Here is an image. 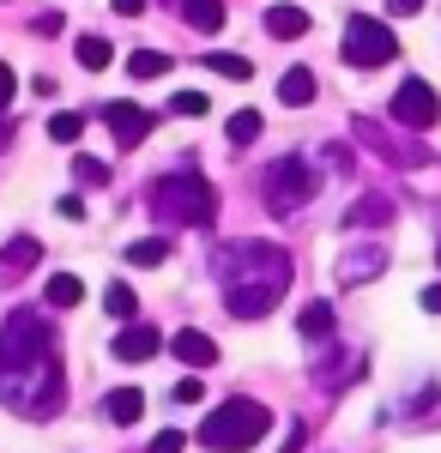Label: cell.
Masks as SVG:
<instances>
[{
	"instance_id": "cell-30",
	"label": "cell",
	"mask_w": 441,
	"mask_h": 453,
	"mask_svg": "<svg viewBox=\"0 0 441 453\" xmlns=\"http://www.w3.org/2000/svg\"><path fill=\"white\" fill-rule=\"evenodd\" d=\"M200 393H205L200 375H188V381H175V387H170V399H175V405H200Z\"/></svg>"
},
{
	"instance_id": "cell-37",
	"label": "cell",
	"mask_w": 441,
	"mask_h": 453,
	"mask_svg": "<svg viewBox=\"0 0 441 453\" xmlns=\"http://www.w3.org/2000/svg\"><path fill=\"white\" fill-rule=\"evenodd\" d=\"M12 91H19V85H12V67H0V109L12 104Z\"/></svg>"
},
{
	"instance_id": "cell-11",
	"label": "cell",
	"mask_w": 441,
	"mask_h": 453,
	"mask_svg": "<svg viewBox=\"0 0 441 453\" xmlns=\"http://www.w3.org/2000/svg\"><path fill=\"white\" fill-rule=\"evenodd\" d=\"M36 266H43V242L36 236H12V242L0 248V284H19Z\"/></svg>"
},
{
	"instance_id": "cell-35",
	"label": "cell",
	"mask_w": 441,
	"mask_h": 453,
	"mask_svg": "<svg viewBox=\"0 0 441 453\" xmlns=\"http://www.w3.org/2000/svg\"><path fill=\"white\" fill-rule=\"evenodd\" d=\"M303 441H308V429H303V423H297V429L284 435V448H278V453H303Z\"/></svg>"
},
{
	"instance_id": "cell-29",
	"label": "cell",
	"mask_w": 441,
	"mask_h": 453,
	"mask_svg": "<svg viewBox=\"0 0 441 453\" xmlns=\"http://www.w3.org/2000/svg\"><path fill=\"white\" fill-rule=\"evenodd\" d=\"M103 309L115 314V320H134L139 303H134V290H128V284H109V290H103Z\"/></svg>"
},
{
	"instance_id": "cell-16",
	"label": "cell",
	"mask_w": 441,
	"mask_h": 453,
	"mask_svg": "<svg viewBox=\"0 0 441 453\" xmlns=\"http://www.w3.org/2000/svg\"><path fill=\"white\" fill-rule=\"evenodd\" d=\"M314 91H321V85H314V73H308V67H290L284 79H278V104H284V109H308V104H314Z\"/></svg>"
},
{
	"instance_id": "cell-3",
	"label": "cell",
	"mask_w": 441,
	"mask_h": 453,
	"mask_svg": "<svg viewBox=\"0 0 441 453\" xmlns=\"http://www.w3.org/2000/svg\"><path fill=\"white\" fill-rule=\"evenodd\" d=\"M151 218L158 224H170V230H205V224H218V188L205 181V175H158V188H151Z\"/></svg>"
},
{
	"instance_id": "cell-15",
	"label": "cell",
	"mask_w": 441,
	"mask_h": 453,
	"mask_svg": "<svg viewBox=\"0 0 441 453\" xmlns=\"http://www.w3.org/2000/svg\"><path fill=\"white\" fill-rule=\"evenodd\" d=\"M357 140H363V145H375V151H387L393 164H423V151H417V145H399L393 134H381L375 121H357Z\"/></svg>"
},
{
	"instance_id": "cell-17",
	"label": "cell",
	"mask_w": 441,
	"mask_h": 453,
	"mask_svg": "<svg viewBox=\"0 0 441 453\" xmlns=\"http://www.w3.org/2000/svg\"><path fill=\"white\" fill-rule=\"evenodd\" d=\"M267 36H278V42L308 36V12L303 6H267Z\"/></svg>"
},
{
	"instance_id": "cell-24",
	"label": "cell",
	"mask_w": 441,
	"mask_h": 453,
	"mask_svg": "<svg viewBox=\"0 0 441 453\" xmlns=\"http://www.w3.org/2000/svg\"><path fill=\"white\" fill-rule=\"evenodd\" d=\"M333 320H339V314H333V303H308L297 326H303V339H327V333H333Z\"/></svg>"
},
{
	"instance_id": "cell-12",
	"label": "cell",
	"mask_w": 441,
	"mask_h": 453,
	"mask_svg": "<svg viewBox=\"0 0 441 453\" xmlns=\"http://www.w3.org/2000/svg\"><path fill=\"white\" fill-rule=\"evenodd\" d=\"M170 350H175V363H182V369H212V363H218V345L205 339L200 326H182V333L170 339Z\"/></svg>"
},
{
	"instance_id": "cell-22",
	"label": "cell",
	"mask_w": 441,
	"mask_h": 453,
	"mask_svg": "<svg viewBox=\"0 0 441 453\" xmlns=\"http://www.w3.org/2000/svg\"><path fill=\"white\" fill-rule=\"evenodd\" d=\"M200 67L224 73V79H236V85L248 79V73H254V67H248V55H230V49H212V55H200Z\"/></svg>"
},
{
	"instance_id": "cell-7",
	"label": "cell",
	"mask_w": 441,
	"mask_h": 453,
	"mask_svg": "<svg viewBox=\"0 0 441 453\" xmlns=\"http://www.w3.org/2000/svg\"><path fill=\"white\" fill-rule=\"evenodd\" d=\"M55 350V333H49V320L31 309L6 314V326H0V369L6 363H31V357H49Z\"/></svg>"
},
{
	"instance_id": "cell-25",
	"label": "cell",
	"mask_w": 441,
	"mask_h": 453,
	"mask_svg": "<svg viewBox=\"0 0 441 453\" xmlns=\"http://www.w3.org/2000/svg\"><path fill=\"white\" fill-rule=\"evenodd\" d=\"M79 134H85V115H79V109H61V115H49V140H55V145H73Z\"/></svg>"
},
{
	"instance_id": "cell-18",
	"label": "cell",
	"mask_w": 441,
	"mask_h": 453,
	"mask_svg": "<svg viewBox=\"0 0 441 453\" xmlns=\"http://www.w3.org/2000/svg\"><path fill=\"white\" fill-rule=\"evenodd\" d=\"M103 418L109 423H139L145 418V393H139V387H115V393L103 399Z\"/></svg>"
},
{
	"instance_id": "cell-21",
	"label": "cell",
	"mask_w": 441,
	"mask_h": 453,
	"mask_svg": "<svg viewBox=\"0 0 441 453\" xmlns=\"http://www.w3.org/2000/svg\"><path fill=\"white\" fill-rule=\"evenodd\" d=\"M73 55H79V67H85V73H103L115 49H109V36H79V42H73Z\"/></svg>"
},
{
	"instance_id": "cell-10",
	"label": "cell",
	"mask_w": 441,
	"mask_h": 453,
	"mask_svg": "<svg viewBox=\"0 0 441 453\" xmlns=\"http://www.w3.org/2000/svg\"><path fill=\"white\" fill-rule=\"evenodd\" d=\"M115 363H145V357H158V350H164V333H158V326H145V320H134V326H121V333H115Z\"/></svg>"
},
{
	"instance_id": "cell-20",
	"label": "cell",
	"mask_w": 441,
	"mask_h": 453,
	"mask_svg": "<svg viewBox=\"0 0 441 453\" xmlns=\"http://www.w3.org/2000/svg\"><path fill=\"white\" fill-rule=\"evenodd\" d=\"M182 19L194 31H224V0H182Z\"/></svg>"
},
{
	"instance_id": "cell-5",
	"label": "cell",
	"mask_w": 441,
	"mask_h": 453,
	"mask_svg": "<svg viewBox=\"0 0 441 453\" xmlns=\"http://www.w3.org/2000/svg\"><path fill=\"white\" fill-rule=\"evenodd\" d=\"M314 194H321V175H314L308 157H278V164L267 170V211H272V218L308 206Z\"/></svg>"
},
{
	"instance_id": "cell-26",
	"label": "cell",
	"mask_w": 441,
	"mask_h": 453,
	"mask_svg": "<svg viewBox=\"0 0 441 453\" xmlns=\"http://www.w3.org/2000/svg\"><path fill=\"white\" fill-rule=\"evenodd\" d=\"M164 260H170V242L164 236H145V242L128 248V266H164Z\"/></svg>"
},
{
	"instance_id": "cell-4",
	"label": "cell",
	"mask_w": 441,
	"mask_h": 453,
	"mask_svg": "<svg viewBox=\"0 0 441 453\" xmlns=\"http://www.w3.org/2000/svg\"><path fill=\"white\" fill-rule=\"evenodd\" d=\"M267 429H272V411L260 405V399L236 393V399H224V405L200 423V435H194V441L212 448V453H242V448H254Z\"/></svg>"
},
{
	"instance_id": "cell-31",
	"label": "cell",
	"mask_w": 441,
	"mask_h": 453,
	"mask_svg": "<svg viewBox=\"0 0 441 453\" xmlns=\"http://www.w3.org/2000/svg\"><path fill=\"white\" fill-rule=\"evenodd\" d=\"M170 109H175V115H205V97H200V91H175Z\"/></svg>"
},
{
	"instance_id": "cell-2",
	"label": "cell",
	"mask_w": 441,
	"mask_h": 453,
	"mask_svg": "<svg viewBox=\"0 0 441 453\" xmlns=\"http://www.w3.org/2000/svg\"><path fill=\"white\" fill-rule=\"evenodd\" d=\"M0 399L25 418H55L61 399H67V381H61V357H31V363H6L0 369Z\"/></svg>"
},
{
	"instance_id": "cell-8",
	"label": "cell",
	"mask_w": 441,
	"mask_h": 453,
	"mask_svg": "<svg viewBox=\"0 0 441 453\" xmlns=\"http://www.w3.org/2000/svg\"><path fill=\"white\" fill-rule=\"evenodd\" d=\"M387 115L399 121V127H411V134H423V127H436L441 121V97L429 79H406L399 91H393V104H387Z\"/></svg>"
},
{
	"instance_id": "cell-1",
	"label": "cell",
	"mask_w": 441,
	"mask_h": 453,
	"mask_svg": "<svg viewBox=\"0 0 441 453\" xmlns=\"http://www.w3.org/2000/svg\"><path fill=\"white\" fill-rule=\"evenodd\" d=\"M212 273L224 284V309L236 314V320H267L284 303L290 279H297L290 254L278 242H224L212 254Z\"/></svg>"
},
{
	"instance_id": "cell-36",
	"label": "cell",
	"mask_w": 441,
	"mask_h": 453,
	"mask_svg": "<svg viewBox=\"0 0 441 453\" xmlns=\"http://www.w3.org/2000/svg\"><path fill=\"white\" fill-rule=\"evenodd\" d=\"M417 303H423L429 314H441V284H423V296H417Z\"/></svg>"
},
{
	"instance_id": "cell-33",
	"label": "cell",
	"mask_w": 441,
	"mask_h": 453,
	"mask_svg": "<svg viewBox=\"0 0 441 453\" xmlns=\"http://www.w3.org/2000/svg\"><path fill=\"white\" fill-rule=\"evenodd\" d=\"M411 12H423V0H387V19H411Z\"/></svg>"
},
{
	"instance_id": "cell-13",
	"label": "cell",
	"mask_w": 441,
	"mask_h": 453,
	"mask_svg": "<svg viewBox=\"0 0 441 453\" xmlns=\"http://www.w3.org/2000/svg\"><path fill=\"white\" fill-rule=\"evenodd\" d=\"M375 273H387V248H381V242H375V248H351V254L339 260V279L344 284H369Z\"/></svg>"
},
{
	"instance_id": "cell-28",
	"label": "cell",
	"mask_w": 441,
	"mask_h": 453,
	"mask_svg": "<svg viewBox=\"0 0 441 453\" xmlns=\"http://www.w3.org/2000/svg\"><path fill=\"white\" fill-rule=\"evenodd\" d=\"M73 181L79 188H109V164L103 157H73Z\"/></svg>"
},
{
	"instance_id": "cell-9",
	"label": "cell",
	"mask_w": 441,
	"mask_h": 453,
	"mask_svg": "<svg viewBox=\"0 0 441 453\" xmlns=\"http://www.w3.org/2000/svg\"><path fill=\"white\" fill-rule=\"evenodd\" d=\"M97 115L109 121V134H115V145H121V151L145 145V140H151V127H158V115H151V109H139V104H103Z\"/></svg>"
},
{
	"instance_id": "cell-6",
	"label": "cell",
	"mask_w": 441,
	"mask_h": 453,
	"mask_svg": "<svg viewBox=\"0 0 441 453\" xmlns=\"http://www.w3.org/2000/svg\"><path fill=\"white\" fill-rule=\"evenodd\" d=\"M339 55H344V67H387V61L399 55V36L387 31L381 19H369V12H357V19L344 25Z\"/></svg>"
},
{
	"instance_id": "cell-27",
	"label": "cell",
	"mask_w": 441,
	"mask_h": 453,
	"mask_svg": "<svg viewBox=\"0 0 441 453\" xmlns=\"http://www.w3.org/2000/svg\"><path fill=\"white\" fill-rule=\"evenodd\" d=\"M128 73H134V79H158V73H170V55H158V49H134V55H128Z\"/></svg>"
},
{
	"instance_id": "cell-34",
	"label": "cell",
	"mask_w": 441,
	"mask_h": 453,
	"mask_svg": "<svg viewBox=\"0 0 441 453\" xmlns=\"http://www.w3.org/2000/svg\"><path fill=\"white\" fill-rule=\"evenodd\" d=\"M36 36H61V12H36Z\"/></svg>"
},
{
	"instance_id": "cell-32",
	"label": "cell",
	"mask_w": 441,
	"mask_h": 453,
	"mask_svg": "<svg viewBox=\"0 0 441 453\" xmlns=\"http://www.w3.org/2000/svg\"><path fill=\"white\" fill-rule=\"evenodd\" d=\"M188 441H182V429H164V435H151V453H182Z\"/></svg>"
},
{
	"instance_id": "cell-19",
	"label": "cell",
	"mask_w": 441,
	"mask_h": 453,
	"mask_svg": "<svg viewBox=\"0 0 441 453\" xmlns=\"http://www.w3.org/2000/svg\"><path fill=\"white\" fill-rule=\"evenodd\" d=\"M43 303H49V309H79V303H85V284L73 279V273H55V279L43 284Z\"/></svg>"
},
{
	"instance_id": "cell-14",
	"label": "cell",
	"mask_w": 441,
	"mask_h": 453,
	"mask_svg": "<svg viewBox=\"0 0 441 453\" xmlns=\"http://www.w3.org/2000/svg\"><path fill=\"white\" fill-rule=\"evenodd\" d=\"M381 224H393V200L387 194H363L357 206L344 211V230H381Z\"/></svg>"
},
{
	"instance_id": "cell-23",
	"label": "cell",
	"mask_w": 441,
	"mask_h": 453,
	"mask_svg": "<svg viewBox=\"0 0 441 453\" xmlns=\"http://www.w3.org/2000/svg\"><path fill=\"white\" fill-rule=\"evenodd\" d=\"M260 127H267V121H260V109H236L224 134H230V145H254V140H260Z\"/></svg>"
},
{
	"instance_id": "cell-38",
	"label": "cell",
	"mask_w": 441,
	"mask_h": 453,
	"mask_svg": "<svg viewBox=\"0 0 441 453\" xmlns=\"http://www.w3.org/2000/svg\"><path fill=\"white\" fill-rule=\"evenodd\" d=\"M109 6H115L121 19H134V12H145V0H109Z\"/></svg>"
}]
</instances>
